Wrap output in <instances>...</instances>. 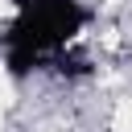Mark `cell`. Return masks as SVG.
Here are the masks:
<instances>
[{"instance_id":"obj_1","label":"cell","mask_w":132,"mask_h":132,"mask_svg":"<svg viewBox=\"0 0 132 132\" xmlns=\"http://www.w3.org/2000/svg\"><path fill=\"white\" fill-rule=\"evenodd\" d=\"M116 132H132V99L116 107Z\"/></svg>"},{"instance_id":"obj_2","label":"cell","mask_w":132,"mask_h":132,"mask_svg":"<svg viewBox=\"0 0 132 132\" xmlns=\"http://www.w3.org/2000/svg\"><path fill=\"white\" fill-rule=\"evenodd\" d=\"M4 12H8V4H4V0H0V16H4Z\"/></svg>"}]
</instances>
